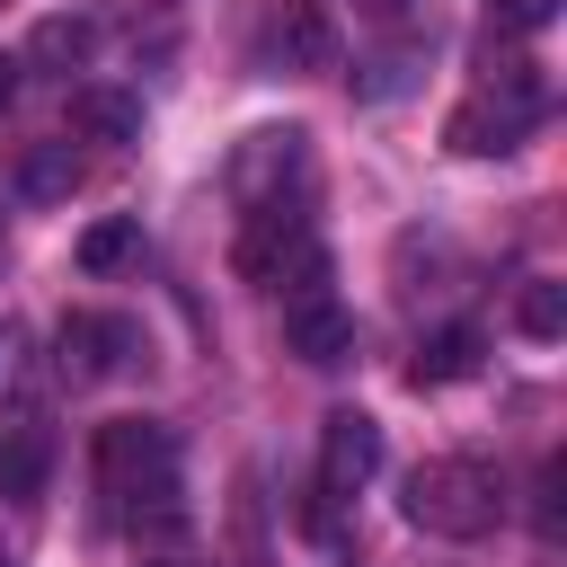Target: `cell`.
<instances>
[{
	"instance_id": "obj_1",
	"label": "cell",
	"mask_w": 567,
	"mask_h": 567,
	"mask_svg": "<svg viewBox=\"0 0 567 567\" xmlns=\"http://www.w3.org/2000/svg\"><path fill=\"white\" fill-rule=\"evenodd\" d=\"M97 478L124 514V532L142 540H177L186 532V505H177V434L159 416H115L97 425Z\"/></svg>"
},
{
	"instance_id": "obj_15",
	"label": "cell",
	"mask_w": 567,
	"mask_h": 567,
	"mask_svg": "<svg viewBox=\"0 0 567 567\" xmlns=\"http://www.w3.org/2000/svg\"><path fill=\"white\" fill-rule=\"evenodd\" d=\"M514 328H523L532 346H558V337H567V284L532 275V284L514 292Z\"/></svg>"
},
{
	"instance_id": "obj_21",
	"label": "cell",
	"mask_w": 567,
	"mask_h": 567,
	"mask_svg": "<svg viewBox=\"0 0 567 567\" xmlns=\"http://www.w3.org/2000/svg\"><path fill=\"white\" fill-rule=\"evenodd\" d=\"M363 9H399V0H363Z\"/></svg>"
},
{
	"instance_id": "obj_17",
	"label": "cell",
	"mask_w": 567,
	"mask_h": 567,
	"mask_svg": "<svg viewBox=\"0 0 567 567\" xmlns=\"http://www.w3.org/2000/svg\"><path fill=\"white\" fill-rule=\"evenodd\" d=\"M558 487H567V461L549 452V461H540V505H532V523H540V540H558V532H567V514H558Z\"/></svg>"
},
{
	"instance_id": "obj_11",
	"label": "cell",
	"mask_w": 567,
	"mask_h": 567,
	"mask_svg": "<svg viewBox=\"0 0 567 567\" xmlns=\"http://www.w3.org/2000/svg\"><path fill=\"white\" fill-rule=\"evenodd\" d=\"M97 53V18H80V9H53V18H35V35H27V62L35 71H80Z\"/></svg>"
},
{
	"instance_id": "obj_9",
	"label": "cell",
	"mask_w": 567,
	"mask_h": 567,
	"mask_svg": "<svg viewBox=\"0 0 567 567\" xmlns=\"http://www.w3.org/2000/svg\"><path fill=\"white\" fill-rule=\"evenodd\" d=\"M284 346L328 372V363L354 354V310H346L337 292H301V301H284Z\"/></svg>"
},
{
	"instance_id": "obj_19",
	"label": "cell",
	"mask_w": 567,
	"mask_h": 567,
	"mask_svg": "<svg viewBox=\"0 0 567 567\" xmlns=\"http://www.w3.org/2000/svg\"><path fill=\"white\" fill-rule=\"evenodd\" d=\"M9 97H18V62L0 53V106H9Z\"/></svg>"
},
{
	"instance_id": "obj_8",
	"label": "cell",
	"mask_w": 567,
	"mask_h": 567,
	"mask_svg": "<svg viewBox=\"0 0 567 567\" xmlns=\"http://www.w3.org/2000/svg\"><path fill=\"white\" fill-rule=\"evenodd\" d=\"M53 478V425L35 408H9L0 416V505H35Z\"/></svg>"
},
{
	"instance_id": "obj_22",
	"label": "cell",
	"mask_w": 567,
	"mask_h": 567,
	"mask_svg": "<svg viewBox=\"0 0 567 567\" xmlns=\"http://www.w3.org/2000/svg\"><path fill=\"white\" fill-rule=\"evenodd\" d=\"M142 567H177V558H142Z\"/></svg>"
},
{
	"instance_id": "obj_20",
	"label": "cell",
	"mask_w": 567,
	"mask_h": 567,
	"mask_svg": "<svg viewBox=\"0 0 567 567\" xmlns=\"http://www.w3.org/2000/svg\"><path fill=\"white\" fill-rule=\"evenodd\" d=\"M0 363H9V319H0Z\"/></svg>"
},
{
	"instance_id": "obj_5",
	"label": "cell",
	"mask_w": 567,
	"mask_h": 567,
	"mask_svg": "<svg viewBox=\"0 0 567 567\" xmlns=\"http://www.w3.org/2000/svg\"><path fill=\"white\" fill-rule=\"evenodd\" d=\"M301 168H310V133H301V124H257V133H239V151H230V195H239L248 213H275V204H292Z\"/></svg>"
},
{
	"instance_id": "obj_10",
	"label": "cell",
	"mask_w": 567,
	"mask_h": 567,
	"mask_svg": "<svg viewBox=\"0 0 567 567\" xmlns=\"http://www.w3.org/2000/svg\"><path fill=\"white\" fill-rule=\"evenodd\" d=\"M266 53H275L284 71H328V62H337V27H328V9H319V0H284L275 27H266Z\"/></svg>"
},
{
	"instance_id": "obj_23",
	"label": "cell",
	"mask_w": 567,
	"mask_h": 567,
	"mask_svg": "<svg viewBox=\"0 0 567 567\" xmlns=\"http://www.w3.org/2000/svg\"><path fill=\"white\" fill-rule=\"evenodd\" d=\"M0 567H18V558H0Z\"/></svg>"
},
{
	"instance_id": "obj_14",
	"label": "cell",
	"mask_w": 567,
	"mask_h": 567,
	"mask_svg": "<svg viewBox=\"0 0 567 567\" xmlns=\"http://www.w3.org/2000/svg\"><path fill=\"white\" fill-rule=\"evenodd\" d=\"M71 186H80V151H71V142H35V151L18 159V195H27V204H62Z\"/></svg>"
},
{
	"instance_id": "obj_13",
	"label": "cell",
	"mask_w": 567,
	"mask_h": 567,
	"mask_svg": "<svg viewBox=\"0 0 567 567\" xmlns=\"http://www.w3.org/2000/svg\"><path fill=\"white\" fill-rule=\"evenodd\" d=\"M470 372H478V328H443V337H425V354L408 363L416 390H452V381H470Z\"/></svg>"
},
{
	"instance_id": "obj_18",
	"label": "cell",
	"mask_w": 567,
	"mask_h": 567,
	"mask_svg": "<svg viewBox=\"0 0 567 567\" xmlns=\"http://www.w3.org/2000/svg\"><path fill=\"white\" fill-rule=\"evenodd\" d=\"M487 18H496V27H514V35H540V27L558 18V0H487Z\"/></svg>"
},
{
	"instance_id": "obj_6",
	"label": "cell",
	"mask_w": 567,
	"mask_h": 567,
	"mask_svg": "<svg viewBox=\"0 0 567 567\" xmlns=\"http://www.w3.org/2000/svg\"><path fill=\"white\" fill-rule=\"evenodd\" d=\"M142 354V328L115 310H71L62 319V381H115Z\"/></svg>"
},
{
	"instance_id": "obj_12",
	"label": "cell",
	"mask_w": 567,
	"mask_h": 567,
	"mask_svg": "<svg viewBox=\"0 0 567 567\" xmlns=\"http://www.w3.org/2000/svg\"><path fill=\"white\" fill-rule=\"evenodd\" d=\"M71 133L80 142H142V97L133 89H80L71 97Z\"/></svg>"
},
{
	"instance_id": "obj_7",
	"label": "cell",
	"mask_w": 567,
	"mask_h": 567,
	"mask_svg": "<svg viewBox=\"0 0 567 567\" xmlns=\"http://www.w3.org/2000/svg\"><path fill=\"white\" fill-rule=\"evenodd\" d=\"M372 470H381V425H372L363 408H337V416L319 425V496L337 505V496H354Z\"/></svg>"
},
{
	"instance_id": "obj_4",
	"label": "cell",
	"mask_w": 567,
	"mask_h": 567,
	"mask_svg": "<svg viewBox=\"0 0 567 567\" xmlns=\"http://www.w3.org/2000/svg\"><path fill=\"white\" fill-rule=\"evenodd\" d=\"M239 275L248 284H266V292H328V248H319V230H310V213L301 204H275V213H248V230H239Z\"/></svg>"
},
{
	"instance_id": "obj_3",
	"label": "cell",
	"mask_w": 567,
	"mask_h": 567,
	"mask_svg": "<svg viewBox=\"0 0 567 567\" xmlns=\"http://www.w3.org/2000/svg\"><path fill=\"white\" fill-rule=\"evenodd\" d=\"M540 115H549V80H540V62H496V80H487L478 97L452 106L443 142H452L461 159H496V151H514Z\"/></svg>"
},
{
	"instance_id": "obj_16",
	"label": "cell",
	"mask_w": 567,
	"mask_h": 567,
	"mask_svg": "<svg viewBox=\"0 0 567 567\" xmlns=\"http://www.w3.org/2000/svg\"><path fill=\"white\" fill-rule=\"evenodd\" d=\"M133 239H142L133 221H97V230H80V266H89V275H115V266L133 257Z\"/></svg>"
},
{
	"instance_id": "obj_2",
	"label": "cell",
	"mask_w": 567,
	"mask_h": 567,
	"mask_svg": "<svg viewBox=\"0 0 567 567\" xmlns=\"http://www.w3.org/2000/svg\"><path fill=\"white\" fill-rule=\"evenodd\" d=\"M399 514H408L416 532H434V540H487V532L505 523V478H496L487 461H470V452H434V461L408 470Z\"/></svg>"
}]
</instances>
